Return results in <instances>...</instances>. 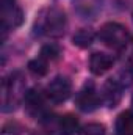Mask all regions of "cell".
Segmentation results:
<instances>
[{
  "mask_svg": "<svg viewBox=\"0 0 133 135\" xmlns=\"http://www.w3.org/2000/svg\"><path fill=\"white\" fill-rule=\"evenodd\" d=\"M66 14L60 8H49L42 13V16L38 19L36 27L41 30V33L47 35L50 38H60L64 35L66 30Z\"/></svg>",
  "mask_w": 133,
  "mask_h": 135,
  "instance_id": "1",
  "label": "cell"
},
{
  "mask_svg": "<svg viewBox=\"0 0 133 135\" xmlns=\"http://www.w3.org/2000/svg\"><path fill=\"white\" fill-rule=\"evenodd\" d=\"M99 38L105 46L116 49V50L127 49V46L130 42L129 30L117 22H108V24L102 25L99 30Z\"/></svg>",
  "mask_w": 133,
  "mask_h": 135,
  "instance_id": "2",
  "label": "cell"
},
{
  "mask_svg": "<svg viewBox=\"0 0 133 135\" xmlns=\"http://www.w3.org/2000/svg\"><path fill=\"white\" fill-rule=\"evenodd\" d=\"M22 94H25V91H24V80L21 74L19 72L11 74L3 82V112L13 110L17 105Z\"/></svg>",
  "mask_w": 133,
  "mask_h": 135,
  "instance_id": "3",
  "label": "cell"
},
{
  "mask_svg": "<svg viewBox=\"0 0 133 135\" xmlns=\"http://www.w3.org/2000/svg\"><path fill=\"white\" fill-rule=\"evenodd\" d=\"M72 93V83L66 75L53 77L45 86V98L50 99L53 104H61L69 99Z\"/></svg>",
  "mask_w": 133,
  "mask_h": 135,
  "instance_id": "4",
  "label": "cell"
},
{
  "mask_svg": "<svg viewBox=\"0 0 133 135\" xmlns=\"http://www.w3.org/2000/svg\"><path fill=\"white\" fill-rule=\"evenodd\" d=\"M75 102H77V107H78L81 112H94V110L100 105L102 98L96 93L94 85L89 82V83H86V85L80 90V93H78L77 98H75Z\"/></svg>",
  "mask_w": 133,
  "mask_h": 135,
  "instance_id": "5",
  "label": "cell"
},
{
  "mask_svg": "<svg viewBox=\"0 0 133 135\" xmlns=\"http://www.w3.org/2000/svg\"><path fill=\"white\" fill-rule=\"evenodd\" d=\"M24 102H25V108L28 112V115H32L33 118H42L45 113V107H44V96L39 90H28L24 94Z\"/></svg>",
  "mask_w": 133,
  "mask_h": 135,
  "instance_id": "6",
  "label": "cell"
},
{
  "mask_svg": "<svg viewBox=\"0 0 133 135\" xmlns=\"http://www.w3.org/2000/svg\"><path fill=\"white\" fill-rule=\"evenodd\" d=\"M122 85L116 80V79H110V80H106L105 82V85H103V90H102V101L105 102L110 108H113V107H116L119 101H121V98H122Z\"/></svg>",
  "mask_w": 133,
  "mask_h": 135,
  "instance_id": "7",
  "label": "cell"
},
{
  "mask_svg": "<svg viewBox=\"0 0 133 135\" xmlns=\"http://www.w3.org/2000/svg\"><path fill=\"white\" fill-rule=\"evenodd\" d=\"M113 57L103 52H94L89 58V69L94 75H102L113 68Z\"/></svg>",
  "mask_w": 133,
  "mask_h": 135,
  "instance_id": "8",
  "label": "cell"
},
{
  "mask_svg": "<svg viewBox=\"0 0 133 135\" xmlns=\"http://www.w3.org/2000/svg\"><path fill=\"white\" fill-rule=\"evenodd\" d=\"M58 129H60V132L63 135H75L80 131V121L72 113L63 115L58 119Z\"/></svg>",
  "mask_w": 133,
  "mask_h": 135,
  "instance_id": "9",
  "label": "cell"
},
{
  "mask_svg": "<svg viewBox=\"0 0 133 135\" xmlns=\"http://www.w3.org/2000/svg\"><path fill=\"white\" fill-rule=\"evenodd\" d=\"M116 134L117 135H133V112H122L116 119Z\"/></svg>",
  "mask_w": 133,
  "mask_h": 135,
  "instance_id": "10",
  "label": "cell"
},
{
  "mask_svg": "<svg viewBox=\"0 0 133 135\" xmlns=\"http://www.w3.org/2000/svg\"><path fill=\"white\" fill-rule=\"evenodd\" d=\"M94 38H96V33H94L93 28H80L77 33L74 35L72 41H74V44H75L77 47L86 49V47H89V46L93 44Z\"/></svg>",
  "mask_w": 133,
  "mask_h": 135,
  "instance_id": "11",
  "label": "cell"
},
{
  "mask_svg": "<svg viewBox=\"0 0 133 135\" xmlns=\"http://www.w3.org/2000/svg\"><path fill=\"white\" fill-rule=\"evenodd\" d=\"M47 63L49 61L39 55V57H36V58L28 61V71L34 75H38V77H42V75L47 74Z\"/></svg>",
  "mask_w": 133,
  "mask_h": 135,
  "instance_id": "12",
  "label": "cell"
},
{
  "mask_svg": "<svg viewBox=\"0 0 133 135\" xmlns=\"http://www.w3.org/2000/svg\"><path fill=\"white\" fill-rule=\"evenodd\" d=\"M42 58H45L47 61H53V60H57L60 55H61V49H60V46L58 44H53V42H49V44H45V46H42V49H41V54H39Z\"/></svg>",
  "mask_w": 133,
  "mask_h": 135,
  "instance_id": "13",
  "label": "cell"
},
{
  "mask_svg": "<svg viewBox=\"0 0 133 135\" xmlns=\"http://www.w3.org/2000/svg\"><path fill=\"white\" fill-rule=\"evenodd\" d=\"M77 135H105V126L100 123H89L81 127Z\"/></svg>",
  "mask_w": 133,
  "mask_h": 135,
  "instance_id": "14",
  "label": "cell"
},
{
  "mask_svg": "<svg viewBox=\"0 0 133 135\" xmlns=\"http://www.w3.org/2000/svg\"><path fill=\"white\" fill-rule=\"evenodd\" d=\"M19 134H21V126L17 123H13V121L6 123L2 127V132H0V135H19Z\"/></svg>",
  "mask_w": 133,
  "mask_h": 135,
  "instance_id": "15",
  "label": "cell"
},
{
  "mask_svg": "<svg viewBox=\"0 0 133 135\" xmlns=\"http://www.w3.org/2000/svg\"><path fill=\"white\" fill-rule=\"evenodd\" d=\"M13 6H16V0H2V9L3 11L5 9H9Z\"/></svg>",
  "mask_w": 133,
  "mask_h": 135,
  "instance_id": "16",
  "label": "cell"
},
{
  "mask_svg": "<svg viewBox=\"0 0 133 135\" xmlns=\"http://www.w3.org/2000/svg\"><path fill=\"white\" fill-rule=\"evenodd\" d=\"M127 66L133 69V49L129 52V55H127Z\"/></svg>",
  "mask_w": 133,
  "mask_h": 135,
  "instance_id": "17",
  "label": "cell"
},
{
  "mask_svg": "<svg viewBox=\"0 0 133 135\" xmlns=\"http://www.w3.org/2000/svg\"><path fill=\"white\" fill-rule=\"evenodd\" d=\"M132 105H133V98H132Z\"/></svg>",
  "mask_w": 133,
  "mask_h": 135,
  "instance_id": "18",
  "label": "cell"
}]
</instances>
